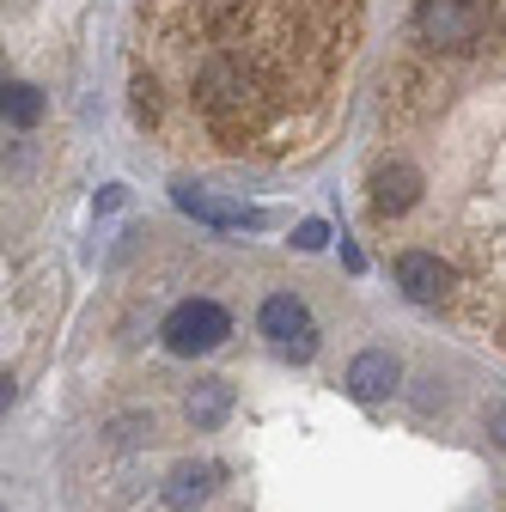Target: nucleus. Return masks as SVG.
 <instances>
[{
  "label": "nucleus",
  "instance_id": "f257e3e1",
  "mask_svg": "<svg viewBox=\"0 0 506 512\" xmlns=\"http://www.w3.org/2000/svg\"><path fill=\"white\" fill-rule=\"evenodd\" d=\"M360 0H159L153 25L183 61V98L208 141L275 147L348 61Z\"/></svg>",
  "mask_w": 506,
  "mask_h": 512
},
{
  "label": "nucleus",
  "instance_id": "f03ea898",
  "mask_svg": "<svg viewBox=\"0 0 506 512\" xmlns=\"http://www.w3.org/2000/svg\"><path fill=\"white\" fill-rule=\"evenodd\" d=\"M488 31V0H421L415 7V43L427 49H470Z\"/></svg>",
  "mask_w": 506,
  "mask_h": 512
},
{
  "label": "nucleus",
  "instance_id": "7ed1b4c3",
  "mask_svg": "<svg viewBox=\"0 0 506 512\" xmlns=\"http://www.w3.org/2000/svg\"><path fill=\"white\" fill-rule=\"evenodd\" d=\"M165 348L171 354H208V348H220L226 336H232V317L214 305V299H183L171 317H165Z\"/></svg>",
  "mask_w": 506,
  "mask_h": 512
},
{
  "label": "nucleus",
  "instance_id": "20e7f679",
  "mask_svg": "<svg viewBox=\"0 0 506 512\" xmlns=\"http://www.w3.org/2000/svg\"><path fill=\"white\" fill-rule=\"evenodd\" d=\"M257 324H263V336H275V348H281L287 360H311V354H318V336H311V311H305L293 293H269L263 311H257Z\"/></svg>",
  "mask_w": 506,
  "mask_h": 512
},
{
  "label": "nucleus",
  "instance_id": "39448f33",
  "mask_svg": "<svg viewBox=\"0 0 506 512\" xmlns=\"http://www.w3.org/2000/svg\"><path fill=\"white\" fill-rule=\"evenodd\" d=\"M397 287H403L415 305H439V299L452 293V269L439 263L433 250H403V256H397Z\"/></svg>",
  "mask_w": 506,
  "mask_h": 512
},
{
  "label": "nucleus",
  "instance_id": "423d86ee",
  "mask_svg": "<svg viewBox=\"0 0 506 512\" xmlns=\"http://www.w3.org/2000/svg\"><path fill=\"white\" fill-rule=\"evenodd\" d=\"M415 202H421V171H415L409 159H391V165L372 171V214H378V220L409 214Z\"/></svg>",
  "mask_w": 506,
  "mask_h": 512
},
{
  "label": "nucleus",
  "instance_id": "0eeeda50",
  "mask_svg": "<svg viewBox=\"0 0 506 512\" xmlns=\"http://www.w3.org/2000/svg\"><path fill=\"white\" fill-rule=\"evenodd\" d=\"M171 196H177L183 214H196V220H208V226H244V232L263 226L257 208H238V202H226V196H208V189H196V183H177Z\"/></svg>",
  "mask_w": 506,
  "mask_h": 512
},
{
  "label": "nucleus",
  "instance_id": "6e6552de",
  "mask_svg": "<svg viewBox=\"0 0 506 512\" xmlns=\"http://www.w3.org/2000/svg\"><path fill=\"white\" fill-rule=\"evenodd\" d=\"M348 384H354V397H360V403L391 397V384H397V354H385V348H366V354H354V366H348Z\"/></svg>",
  "mask_w": 506,
  "mask_h": 512
},
{
  "label": "nucleus",
  "instance_id": "1a4fd4ad",
  "mask_svg": "<svg viewBox=\"0 0 506 512\" xmlns=\"http://www.w3.org/2000/svg\"><path fill=\"white\" fill-rule=\"evenodd\" d=\"M183 415H189V427H196V433H214V427L232 415V384H226V378L196 384V391H189V403H183Z\"/></svg>",
  "mask_w": 506,
  "mask_h": 512
},
{
  "label": "nucleus",
  "instance_id": "9d476101",
  "mask_svg": "<svg viewBox=\"0 0 506 512\" xmlns=\"http://www.w3.org/2000/svg\"><path fill=\"white\" fill-rule=\"evenodd\" d=\"M208 488H214V464H177L171 482H165V506L171 512H196L208 500Z\"/></svg>",
  "mask_w": 506,
  "mask_h": 512
},
{
  "label": "nucleus",
  "instance_id": "9b49d317",
  "mask_svg": "<svg viewBox=\"0 0 506 512\" xmlns=\"http://www.w3.org/2000/svg\"><path fill=\"white\" fill-rule=\"evenodd\" d=\"M0 116H7L13 128H37V122H43V92H37V86H25V80L0 86Z\"/></svg>",
  "mask_w": 506,
  "mask_h": 512
},
{
  "label": "nucleus",
  "instance_id": "f8f14e48",
  "mask_svg": "<svg viewBox=\"0 0 506 512\" xmlns=\"http://www.w3.org/2000/svg\"><path fill=\"white\" fill-rule=\"evenodd\" d=\"M293 244H299V250H324V244H330V226H324V220H305V226L293 232Z\"/></svg>",
  "mask_w": 506,
  "mask_h": 512
},
{
  "label": "nucleus",
  "instance_id": "ddd939ff",
  "mask_svg": "<svg viewBox=\"0 0 506 512\" xmlns=\"http://www.w3.org/2000/svg\"><path fill=\"white\" fill-rule=\"evenodd\" d=\"M122 202H129V189H122V183H110V189H98V208L110 214V208H122Z\"/></svg>",
  "mask_w": 506,
  "mask_h": 512
},
{
  "label": "nucleus",
  "instance_id": "4468645a",
  "mask_svg": "<svg viewBox=\"0 0 506 512\" xmlns=\"http://www.w3.org/2000/svg\"><path fill=\"white\" fill-rule=\"evenodd\" d=\"M488 433H494V439L506 445V409H494V415H488Z\"/></svg>",
  "mask_w": 506,
  "mask_h": 512
},
{
  "label": "nucleus",
  "instance_id": "2eb2a0df",
  "mask_svg": "<svg viewBox=\"0 0 506 512\" xmlns=\"http://www.w3.org/2000/svg\"><path fill=\"white\" fill-rule=\"evenodd\" d=\"M0 409H13V378L0 372Z\"/></svg>",
  "mask_w": 506,
  "mask_h": 512
}]
</instances>
